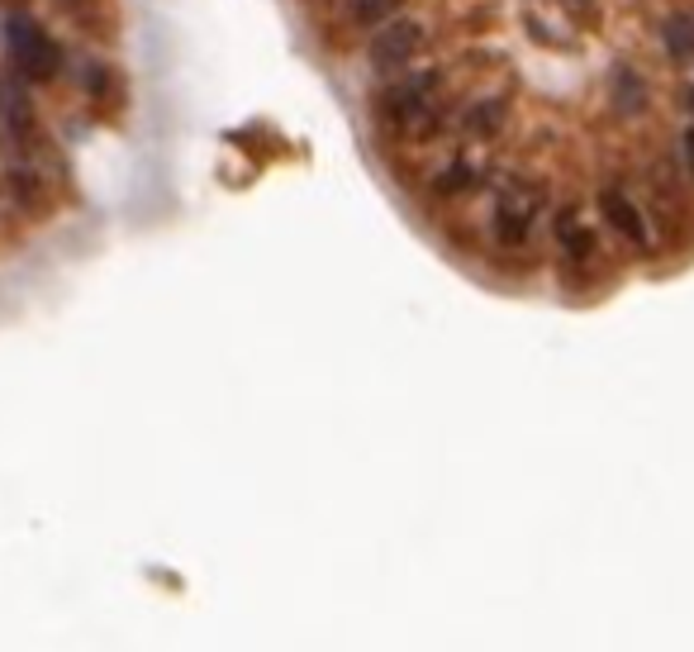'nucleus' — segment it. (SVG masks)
<instances>
[{
	"mask_svg": "<svg viewBox=\"0 0 694 652\" xmlns=\"http://www.w3.org/2000/svg\"><path fill=\"white\" fill-rule=\"evenodd\" d=\"M5 34H10V58H15V67H20L24 82H53V77H58L62 48L48 39L39 24L24 20V15H15V20L5 24Z\"/></svg>",
	"mask_w": 694,
	"mask_h": 652,
	"instance_id": "obj_1",
	"label": "nucleus"
},
{
	"mask_svg": "<svg viewBox=\"0 0 694 652\" xmlns=\"http://www.w3.org/2000/svg\"><path fill=\"white\" fill-rule=\"evenodd\" d=\"M419 39H424V24L419 20H386L381 29H376V39H371V67L376 72H400L405 62L419 53Z\"/></svg>",
	"mask_w": 694,
	"mask_h": 652,
	"instance_id": "obj_2",
	"label": "nucleus"
},
{
	"mask_svg": "<svg viewBox=\"0 0 694 652\" xmlns=\"http://www.w3.org/2000/svg\"><path fill=\"white\" fill-rule=\"evenodd\" d=\"M600 210H604V220H609L614 229L623 234V238H628V243H633V248H647V243H652V234H647V220L638 215V210H633V200H628V196H618V191H604V196H600Z\"/></svg>",
	"mask_w": 694,
	"mask_h": 652,
	"instance_id": "obj_3",
	"label": "nucleus"
},
{
	"mask_svg": "<svg viewBox=\"0 0 694 652\" xmlns=\"http://www.w3.org/2000/svg\"><path fill=\"white\" fill-rule=\"evenodd\" d=\"M666 53L676 62H690L694 58V15H676L666 24Z\"/></svg>",
	"mask_w": 694,
	"mask_h": 652,
	"instance_id": "obj_4",
	"label": "nucleus"
},
{
	"mask_svg": "<svg viewBox=\"0 0 694 652\" xmlns=\"http://www.w3.org/2000/svg\"><path fill=\"white\" fill-rule=\"evenodd\" d=\"M400 5H405V0H348V10H352L357 24H386V20L400 15Z\"/></svg>",
	"mask_w": 694,
	"mask_h": 652,
	"instance_id": "obj_5",
	"label": "nucleus"
},
{
	"mask_svg": "<svg viewBox=\"0 0 694 652\" xmlns=\"http://www.w3.org/2000/svg\"><path fill=\"white\" fill-rule=\"evenodd\" d=\"M86 91H91L96 100L105 96V91H110V67H100V62H96V67L86 72Z\"/></svg>",
	"mask_w": 694,
	"mask_h": 652,
	"instance_id": "obj_6",
	"label": "nucleus"
},
{
	"mask_svg": "<svg viewBox=\"0 0 694 652\" xmlns=\"http://www.w3.org/2000/svg\"><path fill=\"white\" fill-rule=\"evenodd\" d=\"M680 148H685V167H690V177H694V124L680 134Z\"/></svg>",
	"mask_w": 694,
	"mask_h": 652,
	"instance_id": "obj_7",
	"label": "nucleus"
},
{
	"mask_svg": "<svg viewBox=\"0 0 694 652\" xmlns=\"http://www.w3.org/2000/svg\"><path fill=\"white\" fill-rule=\"evenodd\" d=\"M62 5H77V0H62Z\"/></svg>",
	"mask_w": 694,
	"mask_h": 652,
	"instance_id": "obj_8",
	"label": "nucleus"
}]
</instances>
